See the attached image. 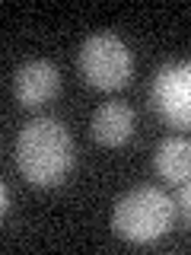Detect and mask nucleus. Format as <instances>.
Instances as JSON below:
<instances>
[{"label":"nucleus","instance_id":"obj_1","mask_svg":"<svg viewBox=\"0 0 191 255\" xmlns=\"http://www.w3.org/2000/svg\"><path fill=\"white\" fill-rule=\"evenodd\" d=\"M74 137L58 118H32L16 134V169L38 188L61 185L74 169Z\"/></svg>","mask_w":191,"mask_h":255},{"label":"nucleus","instance_id":"obj_2","mask_svg":"<svg viewBox=\"0 0 191 255\" xmlns=\"http://www.w3.org/2000/svg\"><path fill=\"white\" fill-rule=\"evenodd\" d=\"M175 201L156 185H137L118 198L111 211V230L124 243H156L172 230Z\"/></svg>","mask_w":191,"mask_h":255},{"label":"nucleus","instance_id":"obj_3","mask_svg":"<svg viewBox=\"0 0 191 255\" xmlns=\"http://www.w3.org/2000/svg\"><path fill=\"white\" fill-rule=\"evenodd\" d=\"M80 74L90 86L102 93L121 90V86L131 83V74H134L131 48L115 32H96L80 48Z\"/></svg>","mask_w":191,"mask_h":255},{"label":"nucleus","instance_id":"obj_8","mask_svg":"<svg viewBox=\"0 0 191 255\" xmlns=\"http://www.w3.org/2000/svg\"><path fill=\"white\" fill-rule=\"evenodd\" d=\"M175 211L182 214V220L191 227V179L185 185H179V198H175Z\"/></svg>","mask_w":191,"mask_h":255},{"label":"nucleus","instance_id":"obj_5","mask_svg":"<svg viewBox=\"0 0 191 255\" xmlns=\"http://www.w3.org/2000/svg\"><path fill=\"white\" fill-rule=\"evenodd\" d=\"M61 90V70L45 58H32L13 74V96L22 109H42Z\"/></svg>","mask_w":191,"mask_h":255},{"label":"nucleus","instance_id":"obj_9","mask_svg":"<svg viewBox=\"0 0 191 255\" xmlns=\"http://www.w3.org/2000/svg\"><path fill=\"white\" fill-rule=\"evenodd\" d=\"M0 214H3V217H10V185H0Z\"/></svg>","mask_w":191,"mask_h":255},{"label":"nucleus","instance_id":"obj_6","mask_svg":"<svg viewBox=\"0 0 191 255\" xmlns=\"http://www.w3.org/2000/svg\"><path fill=\"white\" fill-rule=\"evenodd\" d=\"M134 134V109L127 102H105L93 115V137L102 147H124Z\"/></svg>","mask_w":191,"mask_h":255},{"label":"nucleus","instance_id":"obj_4","mask_svg":"<svg viewBox=\"0 0 191 255\" xmlns=\"http://www.w3.org/2000/svg\"><path fill=\"white\" fill-rule=\"evenodd\" d=\"M153 109L175 128H191V61L169 64L150 86Z\"/></svg>","mask_w":191,"mask_h":255},{"label":"nucleus","instance_id":"obj_7","mask_svg":"<svg viewBox=\"0 0 191 255\" xmlns=\"http://www.w3.org/2000/svg\"><path fill=\"white\" fill-rule=\"evenodd\" d=\"M153 166L166 185H185L191 179V140L188 137H166L156 147Z\"/></svg>","mask_w":191,"mask_h":255}]
</instances>
